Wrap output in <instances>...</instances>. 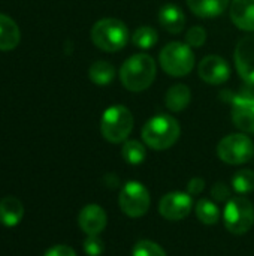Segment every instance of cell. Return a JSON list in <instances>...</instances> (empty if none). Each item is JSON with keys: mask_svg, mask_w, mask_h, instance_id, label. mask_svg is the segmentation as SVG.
Instances as JSON below:
<instances>
[{"mask_svg": "<svg viewBox=\"0 0 254 256\" xmlns=\"http://www.w3.org/2000/svg\"><path fill=\"white\" fill-rule=\"evenodd\" d=\"M24 216L22 202L15 196H4L0 201V224L7 228L16 226Z\"/></svg>", "mask_w": 254, "mask_h": 256, "instance_id": "obj_16", "label": "cell"}, {"mask_svg": "<svg viewBox=\"0 0 254 256\" xmlns=\"http://www.w3.org/2000/svg\"><path fill=\"white\" fill-rule=\"evenodd\" d=\"M132 256H168L166 252L154 242L141 240L133 246Z\"/></svg>", "mask_w": 254, "mask_h": 256, "instance_id": "obj_25", "label": "cell"}, {"mask_svg": "<svg viewBox=\"0 0 254 256\" xmlns=\"http://www.w3.org/2000/svg\"><path fill=\"white\" fill-rule=\"evenodd\" d=\"M195 213H196L198 219L205 225H216L220 219V210H219L217 204L213 202L211 200H205V198H202L196 202Z\"/></svg>", "mask_w": 254, "mask_h": 256, "instance_id": "obj_21", "label": "cell"}, {"mask_svg": "<svg viewBox=\"0 0 254 256\" xmlns=\"http://www.w3.org/2000/svg\"><path fill=\"white\" fill-rule=\"evenodd\" d=\"M211 195L219 202H223V201L228 202L231 200V190L225 183H216L211 189Z\"/></svg>", "mask_w": 254, "mask_h": 256, "instance_id": "obj_28", "label": "cell"}, {"mask_svg": "<svg viewBox=\"0 0 254 256\" xmlns=\"http://www.w3.org/2000/svg\"><path fill=\"white\" fill-rule=\"evenodd\" d=\"M159 40L157 32L150 26H141L133 32L132 42L139 50H151Z\"/></svg>", "mask_w": 254, "mask_h": 256, "instance_id": "obj_23", "label": "cell"}, {"mask_svg": "<svg viewBox=\"0 0 254 256\" xmlns=\"http://www.w3.org/2000/svg\"><path fill=\"white\" fill-rule=\"evenodd\" d=\"M192 100V92L184 84H174L165 96V105L172 112L184 111Z\"/></svg>", "mask_w": 254, "mask_h": 256, "instance_id": "obj_18", "label": "cell"}, {"mask_svg": "<svg viewBox=\"0 0 254 256\" xmlns=\"http://www.w3.org/2000/svg\"><path fill=\"white\" fill-rule=\"evenodd\" d=\"M234 190L238 194H250L254 190V171L241 170L232 178Z\"/></svg>", "mask_w": 254, "mask_h": 256, "instance_id": "obj_24", "label": "cell"}, {"mask_svg": "<svg viewBox=\"0 0 254 256\" xmlns=\"http://www.w3.org/2000/svg\"><path fill=\"white\" fill-rule=\"evenodd\" d=\"M157 20H159L160 26L172 34L181 33V30L184 28V24H186V15H184L183 9H180L174 3H168V4L162 6V9L159 10Z\"/></svg>", "mask_w": 254, "mask_h": 256, "instance_id": "obj_15", "label": "cell"}, {"mask_svg": "<svg viewBox=\"0 0 254 256\" xmlns=\"http://www.w3.org/2000/svg\"><path fill=\"white\" fill-rule=\"evenodd\" d=\"M43 256H76L75 250L66 244H57L52 246L51 249H48Z\"/></svg>", "mask_w": 254, "mask_h": 256, "instance_id": "obj_30", "label": "cell"}, {"mask_svg": "<svg viewBox=\"0 0 254 256\" xmlns=\"http://www.w3.org/2000/svg\"><path fill=\"white\" fill-rule=\"evenodd\" d=\"M159 62L162 69L171 76H186L195 66V52L184 42H171L162 48Z\"/></svg>", "mask_w": 254, "mask_h": 256, "instance_id": "obj_5", "label": "cell"}, {"mask_svg": "<svg viewBox=\"0 0 254 256\" xmlns=\"http://www.w3.org/2000/svg\"><path fill=\"white\" fill-rule=\"evenodd\" d=\"M235 66L246 82L254 84V34L243 38L237 44Z\"/></svg>", "mask_w": 254, "mask_h": 256, "instance_id": "obj_12", "label": "cell"}, {"mask_svg": "<svg viewBox=\"0 0 254 256\" xmlns=\"http://www.w3.org/2000/svg\"><path fill=\"white\" fill-rule=\"evenodd\" d=\"M205 189V180L201 177H195L187 183V194L190 196H198L204 192Z\"/></svg>", "mask_w": 254, "mask_h": 256, "instance_id": "obj_29", "label": "cell"}, {"mask_svg": "<svg viewBox=\"0 0 254 256\" xmlns=\"http://www.w3.org/2000/svg\"><path fill=\"white\" fill-rule=\"evenodd\" d=\"M231 20L238 28L254 32V0H232Z\"/></svg>", "mask_w": 254, "mask_h": 256, "instance_id": "obj_14", "label": "cell"}, {"mask_svg": "<svg viewBox=\"0 0 254 256\" xmlns=\"http://www.w3.org/2000/svg\"><path fill=\"white\" fill-rule=\"evenodd\" d=\"M232 105L234 124L247 134H254V94L253 93H226Z\"/></svg>", "mask_w": 254, "mask_h": 256, "instance_id": "obj_9", "label": "cell"}, {"mask_svg": "<svg viewBox=\"0 0 254 256\" xmlns=\"http://www.w3.org/2000/svg\"><path fill=\"white\" fill-rule=\"evenodd\" d=\"M133 129V114L124 105L109 106L100 120V132L103 138L112 144L126 141Z\"/></svg>", "mask_w": 254, "mask_h": 256, "instance_id": "obj_4", "label": "cell"}, {"mask_svg": "<svg viewBox=\"0 0 254 256\" xmlns=\"http://www.w3.org/2000/svg\"><path fill=\"white\" fill-rule=\"evenodd\" d=\"M19 40H21V32L16 22L10 16L0 14V51L15 50Z\"/></svg>", "mask_w": 254, "mask_h": 256, "instance_id": "obj_17", "label": "cell"}, {"mask_svg": "<svg viewBox=\"0 0 254 256\" xmlns=\"http://www.w3.org/2000/svg\"><path fill=\"white\" fill-rule=\"evenodd\" d=\"M88 76L90 80L96 84V86H108L112 82L114 76H115V69L109 62L105 60H97L94 62L90 69H88Z\"/></svg>", "mask_w": 254, "mask_h": 256, "instance_id": "obj_20", "label": "cell"}, {"mask_svg": "<svg viewBox=\"0 0 254 256\" xmlns=\"http://www.w3.org/2000/svg\"><path fill=\"white\" fill-rule=\"evenodd\" d=\"M129 39L130 33L127 26L117 18L99 20L91 28L93 44L105 52H115L123 50Z\"/></svg>", "mask_w": 254, "mask_h": 256, "instance_id": "obj_3", "label": "cell"}, {"mask_svg": "<svg viewBox=\"0 0 254 256\" xmlns=\"http://www.w3.org/2000/svg\"><path fill=\"white\" fill-rule=\"evenodd\" d=\"M181 134L180 123L177 118L160 114L151 117L142 128V141L153 150H166L172 147Z\"/></svg>", "mask_w": 254, "mask_h": 256, "instance_id": "obj_2", "label": "cell"}, {"mask_svg": "<svg viewBox=\"0 0 254 256\" xmlns=\"http://www.w3.org/2000/svg\"><path fill=\"white\" fill-rule=\"evenodd\" d=\"M207 40V32L201 26L192 27L186 34V44L192 48H201Z\"/></svg>", "mask_w": 254, "mask_h": 256, "instance_id": "obj_26", "label": "cell"}, {"mask_svg": "<svg viewBox=\"0 0 254 256\" xmlns=\"http://www.w3.org/2000/svg\"><path fill=\"white\" fill-rule=\"evenodd\" d=\"M223 222L229 232L235 236L247 234L254 225L253 204L243 196L231 198L223 210Z\"/></svg>", "mask_w": 254, "mask_h": 256, "instance_id": "obj_6", "label": "cell"}, {"mask_svg": "<svg viewBox=\"0 0 254 256\" xmlns=\"http://www.w3.org/2000/svg\"><path fill=\"white\" fill-rule=\"evenodd\" d=\"M105 244L99 236H87L84 242V252L88 256H100L103 254Z\"/></svg>", "mask_w": 254, "mask_h": 256, "instance_id": "obj_27", "label": "cell"}, {"mask_svg": "<svg viewBox=\"0 0 254 256\" xmlns=\"http://www.w3.org/2000/svg\"><path fill=\"white\" fill-rule=\"evenodd\" d=\"M219 158L229 165L247 164L253 159V141L244 134H232L225 136L217 146Z\"/></svg>", "mask_w": 254, "mask_h": 256, "instance_id": "obj_7", "label": "cell"}, {"mask_svg": "<svg viewBox=\"0 0 254 256\" xmlns=\"http://www.w3.org/2000/svg\"><path fill=\"white\" fill-rule=\"evenodd\" d=\"M193 208L192 196L186 192H171L162 196L159 202L160 214L171 222H178L186 219Z\"/></svg>", "mask_w": 254, "mask_h": 256, "instance_id": "obj_10", "label": "cell"}, {"mask_svg": "<svg viewBox=\"0 0 254 256\" xmlns=\"http://www.w3.org/2000/svg\"><path fill=\"white\" fill-rule=\"evenodd\" d=\"M190 10L201 18H214L222 15L229 6V0H187Z\"/></svg>", "mask_w": 254, "mask_h": 256, "instance_id": "obj_19", "label": "cell"}, {"mask_svg": "<svg viewBox=\"0 0 254 256\" xmlns=\"http://www.w3.org/2000/svg\"><path fill=\"white\" fill-rule=\"evenodd\" d=\"M198 70H199V76L211 86L225 84L231 76V68L228 62L220 56L204 57L199 63Z\"/></svg>", "mask_w": 254, "mask_h": 256, "instance_id": "obj_11", "label": "cell"}, {"mask_svg": "<svg viewBox=\"0 0 254 256\" xmlns=\"http://www.w3.org/2000/svg\"><path fill=\"white\" fill-rule=\"evenodd\" d=\"M151 204L148 189L139 182H127L118 196V206L129 218H142Z\"/></svg>", "mask_w": 254, "mask_h": 256, "instance_id": "obj_8", "label": "cell"}, {"mask_svg": "<svg viewBox=\"0 0 254 256\" xmlns=\"http://www.w3.org/2000/svg\"><path fill=\"white\" fill-rule=\"evenodd\" d=\"M106 222H108V216L105 210L97 204L85 206L78 216L79 228L87 236H99L106 228Z\"/></svg>", "mask_w": 254, "mask_h": 256, "instance_id": "obj_13", "label": "cell"}, {"mask_svg": "<svg viewBox=\"0 0 254 256\" xmlns=\"http://www.w3.org/2000/svg\"><path fill=\"white\" fill-rule=\"evenodd\" d=\"M121 156L129 165H139L147 158L145 146L141 141H136V140L126 141L123 144V148H121Z\"/></svg>", "mask_w": 254, "mask_h": 256, "instance_id": "obj_22", "label": "cell"}, {"mask_svg": "<svg viewBox=\"0 0 254 256\" xmlns=\"http://www.w3.org/2000/svg\"><path fill=\"white\" fill-rule=\"evenodd\" d=\"M156 78V62L148 54L130 56L120 69L121 84L129 92L147 90Z\"/></svg>", "mask_w": 254, "mask_h": 256, "instance_id": "obj_1", "label": "cell"}]
</instances>
